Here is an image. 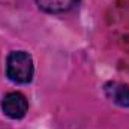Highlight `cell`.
<instances>
[{"instance_id": "3957f363", "label": "cell", "mask_w": 129, "mask_h": 129, "mask_svg": "<svg viewBox=\"0 0 129 129\" xmlns=\"http://www.w3.org/2000/svg\"><path fill=\"white\" fill-rule=\"evenodd\" d=\"M104 93L113 104L129 108V86L119 81H110L104 86Z\"/></svg>"}, {"instance_id": "7a4b0ae2", "label": "cell", "mask_w": 129, "mask_h": 129, "mask_svg": "<svg viewBox=\"0 0 129 129\" xmlns=\"http://www.w3.org/2000/svg\"><path fill=\"white\" fill-rule=\"evenodd\" d=\"M2 110L9 119H23L29 110V101L20 92H11L3 98Z\"/></svg>"}, {"instance_id": "6da1fadb", "label": "cell", "mask_w": 129, "mask_h": 129, "mask_svg": "<svg viewBox=\"0 0 129 129\" xmlns=\"http://www.w3.org/2000/svg\"><path fill=\"white\" fill-rule=\"evenodd\" d=\"M33 59L26 51H12L6 59V75L11 81L27 84L33 78Z\"/></svg>"}, {"instance_id": "277c9868", "label": "cell", "mask_w": 129, "mask_h": 129, "mask_svg": "<svg viewBox=\"0 0 129 129\" xmlns=\"http://www.w3.org/2000/svg\"><path fill=\"white\" fill-rule=\"evenodd\" d=\"M80 0H36V5L39 9L50 12V14H59V12H66L77 6Z\"/></svg>"}]
</instances>
